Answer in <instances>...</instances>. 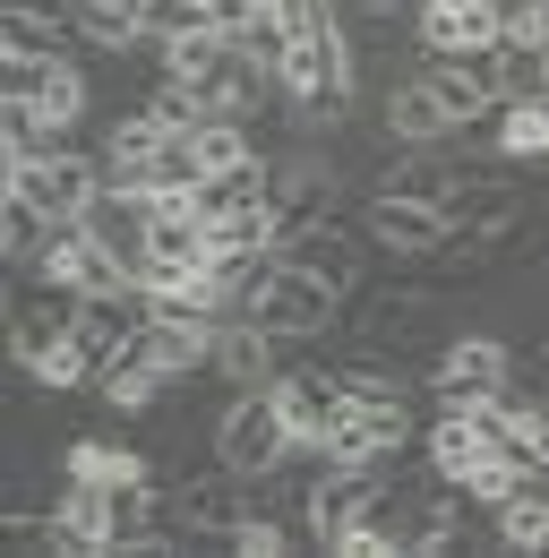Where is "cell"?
<instances>
[{"label": "cell", "instance_id": "44dd1931", "mask_svg": "<svg viewBox=\"0 0 549 558\" xmlns=\"http://www.w3.org/2000/svg\"><path fill=\"white\" fill-rule=\"evenodd\" d=\"M249 9H283V0H249Z\"/></svg>", "mask_w": 549, "mask_h": 558}, {"label": "cell", "instance_id": "ffe728a7", "mask_svg": "<svg viewBox=\"0 0 549 558\" xmlns=\"http://www.w3.org/2000/svg\"><path fill=\"white\" fill-rule=\"evenodd\" d=\"M0 52H17V61H61V52H77V26L35 17V9H9V17H0Z\"/></svg>", "mask_w": 549, "mask_h": 558}, {"label": "cell", "instance_id": "9a60e30c", "mask_svg": "<svg viewBox=\"0 0 549 558\" xmlns=\"http://www.w3.org/2000/svg\"><path fill=\"white\" fill-rule=\"evenodd\" d=\"M146 223H155V198H137V190H95V207H86V232L103 241V250H121V267H146Z\"/></svg>", "mask_w": 549, "mask_h": 558}, {"label": "cell", "instance_id": "8fae6325", "mask_svg": "<svg viewBox=\"0 0 549 558\" xmlns=\"http://www.w3.org/2000/svg\"><path fill=\"white\" fill-rule=\"evenodd\" d=\"M498 0H420V52H498Z\"/></svg>", "mask_w": 549, "mask_h": 558}, {"label": "cell", "instance_id": "2e32d148", "mask_svg": "<svg viewBox=\"0 0 549 558\" xmlns=\"http://www.w3.org/2000/svg\"><path fill=\"white\" fill-rule=\"evenodd\" d=\"M480 130H489V155H498V163H549V104H541V95L498 104Z\"/></svg>", "mask_w": 549, "mask_h": 558}, {"label": "cell", "instance_id": "7c38bea8", "mask_svg": "<svg viewBox=\"0 0 549 558\" xmlns=\"http://www.w3.org/2000/svg\"><path fill=\"white\" fill-rule=\"evenodd\" d=\"M515 215H524V190H515L507 172H489V163H464V172H455L447 223H464V232H507Z\"/></svg>", "mask_w": 549, "mask_h": 558}, {"label": "cell", "instance_id": "5b68a950", "mask_svg": "<svg viewBox=\"0 0 549 558\" xmlns=\"http://www.w3.org/2000/svg\"><path fill=\"white\" fill-rule=\"evenodd\" d=\"M267 207H274V232H283V241H292V232H309V223H327V215L343 207V163L327 155V146L283 155V163H274ZM283 241H274V250H283Z\"/></svg>", "mask_w": 549, "mask_h": 558}, {"label": "cell", "instance_id": "7a4b0ae2", "mask_svg": "<svg viewBox=\"0 0 549 558\" xmlns=\"http://www.w3.org/2000/svg\"><path fill=\"white\" fill-rule=\"evenodd\" d=\"M292 421H283V396L274 387H241V396H223V413H215V456L232 464V473H283L292 464Z\"/></svg>", "mask_w": 549, "mask_h": 558}, {"label": "cell", "instance_id": "9c48e42d", "mask_svg": "<svg viewBox=\"0 0 549 558\" xmlns=\"http://www.w3.org/2000/svg\"><path fill=\"white\" fill-rule=\"evenodd\" d=\"M369 232H352V215H327V223H309V232H292L283 241V258L292 267H309L318 283H335V292H361L369 283V250H361Z\"/></svg>", "mask_w": 549, "mask_h": 558}, {"label": "cell", "instance_id": "30bf717a", "mask_svg": "<svg viewBox=\"0 0 549 558\" xmlns=\"http://www.w3.org/2000/svg\"><path fill=\"white\" fill-rule=\"evenodd\" d=\"M378 482H387V464H318V482H309V542L335 550L343 533L361 524V507H369Z\"/></svg>", "mask_w": 549, "mask_h": 558}, {"label": "cell", "instance_id": "6da1fadb", "mask_svg": "<svg viewBox=\"0 0 549 558\" xmlns=\"http://www.w3.org/2000/svg\"><path fill=\"white\" fill-rule=\"evenodd\" d=\"M95 190H103V146H69V155H35V163L0 155V198H26L52 223H86Z\"/></svg>", "mask_w": 549, "mask_h": 558}, {"label": "cell", "instance_id": "3957f363", "mask_svg": "<svg viewBox=\"0 0 549 558\" xmlns=\"http://www.w3.org/2000/svg\"><path fill=\"white\" fill-rule=\"evenodd\" d=\"M343 310H352V292H335V283H318L309 267H274L267 283H258V301H249V318L267 327V336H283V344H318V336H335Z\"/></svg>", "mask_w": 549, "mask_h": 558}, {"label": "cell", "instance_id": "7402d4cb", "mask_svg": "<svg viewBox=\"0 0 549 558\" xmlns=\"http://www.w3.org/2000/svg\"><path fill=\"white\" fill-rule=\"evenodd\" d=\"M541 52H549V44H541Z\"/></svg>", "mask_w": 549, "mask_h": 558}, {"label": "cell", "instance_id": "277c9868", "mask_svg": "<svg viewBox=\"0 0 549 558\" xmlns=\"http://www.w3.org/2000/svg\"><path fill=\"white\" fill-rule=\"evenodd\" d=\"M507 378H515V352H507V336H498V327H455V336L438 344L429 396H438V404H489Z\"/></svg>", "mask_w": 549, "mask_h": 558}, {"label": "cell", "instance_id": "4fadbf2b", "mask_svg": "<svg viewBox=\"0 0 549 558\" xmlns=\"http://www.w3.org/2000/svg\"><path fill=\"white\" fill-rule=\"evenodd\" d=\"M274 369H283V336H267L258 318H223V336H215V378L241 396V387H274Z\"/></svg>", "mask_w": 549, "mask_h": 558}, {"label": "cell", "instance_id": "8992f818", "mask_svg": "<svg viewBox=\"0 0 549 558\" xmlns=\"http://www.w3.org/2000/svg\"><path fill=\"white\" fill-rule=\"evenodd\" d=\"M26 276L61 283V292H86V301H95V292H137V276L121 267V250H103V241H95L86 223H52Z\"/></svg>", "mask_w": 549, "mask_h": 558}, {"label": "cell", "instance_id": "e0dca14e", "mask_svg": "<svg viewBox=\"0 0 549 558\" xmlns=\"http://www.w3.org/2000/svg\"><path fill=\"white\" fill-rule=\"evenodd\" d=\"M61 473H77V482H130V473H155V464H146V447H130V438H69Z\"/></svg>", "mask_w": 549, "mask_h": 558}, {"label": "cell", "instance_id": "ba28073f", "mask_svg": "<svg viewBox=\"0 0 549 558\" xmlns=\"http://www.w3.org/2000/svg\"><path fill=\"white\" fill-rule=\"evenodd\" d=\"M274 396H283V421H292L301 447H327V429H335L343 404H352L327 361H283V369H274Z\"/></svg>", "mask_w": 549, "mask_h": 558}, {"label": "cell", "instance_id": "ac0fdd59", "mask_svg": "<svg viewBox=\"0 0 549 558\" xmlns=\"http://www.w3.org/2000/svg\"><path fill=\"white\" fill-rule=\"evenodd\" d=\"M206 241H215V258H249V250H274L283 232H274V207L258 198V207H223V215H206Z\"/></svg>", "mask_w": 549, "mask_h": 558}, {"label": "cell", "instance_id": "d6986e66", "mask_svg": "<svg viewBox=\"0 0 549 558\" xmlns=\"http://www.w3.org/2000/svg\"><path fill=\"white\" fill-rule=\"evenodd\" d=\"M498 550H549V482L507 489V507H498Z\"/></svg>", "mask_w": 549, "mask_h": 558}, {"label": "cell", "instance_id": "603a6c76", "mask_svg": "<svg viewBox=\"0 0 549 558\" xmlns=\"http://www.w3.org/2000/svg\"><path fill=\"white\" fill-rule=\"evenodd\" d=\"M541 104H549V95H541Z\"/></svg>", "mask_w": 549, "mask_h": 558}, {"label": "cell", "instance_id": "5bb4252c", "mask_svg": "<svg viewBox=\"0 0 549 558\" xmlns=\"http://www.w3.org/2000/svg\"><path fill=\"white\" fill-rule=\"evenodd\" d=\"M387 138L395 146H438V138H464L455 130V112L429 95V77H420V61H412L395 86H387Z\"/></svg>", "mask_w": 549, "mask_h": 558}, {"label": "cell", "instance_id": "52a82bcc", "mask_svg": "<svg viewBox=\"0 0 549 558\" xmlns=\"http://www.w3.org/2000/svg\"><path fill=\"white\" fill-rule=\"evenodd\" d=\"M352 223L378 241V250H395V258H429L455 223H447V207H420V198H378V190H361L352 198Z\"/></svg>", "mask_w": 549, "mask_h": 558}]
</instances>
